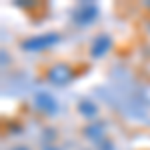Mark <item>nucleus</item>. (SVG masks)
Masks as SVG:
<instances>
[{"label":"nucleus","mask_w":150,"mask_h":150,"mask_svg":"<svg viewBox=\"0 0 150 150\" xmlns=\"http://www.w3.org/2000/svg\"><path fill=\"white\" fill-rule=\"evenodd\" d=\"M46 78L52 82V84L62 86V84H68V82L74 78V72H72V68H70L68 64H52V66L46 70Z\"/></svg>","instance_id":"obj_1"},{"label":"nucleus","mask_w":150,"mask_h":150,"mask_svg":"<svg viewBox=\"0 0 150 150\" xmlns=\"http://www.w3.org/2000/svg\"><path fill=\"white\" fill-rule=\"evenodd\" d=\"M58 42V34H44V36H36V38H28L22 42V48L28 50H44V48L52 46Z\"/></svg>","instance_id":"obj_2"},{"label":"nucleus","mask_w":150,"mask_h":150,"mask_svg":"<svg viewBox=\"0 0 150 150\" xmlns=\"http://www.w3.org/2000/svg\"><path fill=\"white\" fill-rule=\"evenodd\" d=\"M108 46H110V38H108V36H98L96 42H94V46H92V54L94 56H100V54L106 52Z\"/></svg>","instance_id":"obj_3"}]
</instances>
